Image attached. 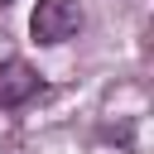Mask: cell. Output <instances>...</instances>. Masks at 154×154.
Instances as JSON below:
<instances>
[{"label": "cell", "instance_id": "6da1fadb", "mask_svg": "<svg viewBox=\"0 0 154 154\" xmlns=\"http://www.w3.org/2000/svg\"><path fill=\"white\" fill-rule=\"evenodd\" d=\"M82 0H38L34 5V14H29V34H34V43H43V48H53V43H67V38H77L82 34Z\"/></svg>", "mask_w": 154, "mask_h": 154}, {"label": "cell", "instance_id": "7a4b0ae2", "mask_svg": "<svg viewBox=\"0 0 154 154\" xmlns=\"http://www.w3.org/2000/svg\"><path fill=\"white\" fill-rule=\"evenodd\" d=\"M38 72L24 58H0V111H19L24 101L38 96Z\"/></svg>", "mask_w": 154, "mask_h": 154}, {"label": "cell", "instance_id": "3957f363", "mask_svg": "<svg viewBox=\"0 0 154 154\" xmlns=\"http://www.w3.org/2000/svg\"><path fill=\"white\" fill-rule=\"evenodd\" d=\"M0 5H5V0H0Z\"/></svg>", "mask_w": 154, "mask_h": 154}]
</instances>
